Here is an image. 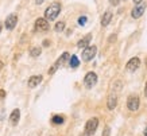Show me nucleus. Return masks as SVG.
<instances>
[{
    "mask_svg": "<svg viewBox=\"0 0 147 136\" xmlns=\"http://www.w3.org/2000/svg\"><path fill=\"white\" fill-rule=\"evenodd\" d=\"M61 12V4L59 3H53L49 8L45 11V19L46 20H54Z\"/></svg>",
    "mask_w": 147,
    "mask_h": 136,
    "instance_id": "1",
    "label": "nucleus"
},
{
    "mask_svg": "<svg viewBox=\"0 0 147 136\" xmlns=\"http://www.w3.org/2000/svg\"><path fill=\"white\" fill-rule=\"evenodd\" d=\"M96 53H97V47L96 46H86L84 48V51H82V59L86 62L92 61L94 55H96Z\"/></svg>",
    "mask_w": 147,
    "mask_h": 136,
    "instance_id": "2",
    "label": "nucleus"
},
{
    "mask_svg": "<svg viewBox=\"0 0 147 136\" xmlns=\"http://www.w3.org/2000/svg\"><path fill=\"white\" fill-rule=\"evenodd\" d=\"M69 58H70V57H69V53H63L62 55H61V57L57 59V62H55V63H54V65L50 67L49 74H54V73L57 71V69L59 67V66H62L63 63H66V61L69 59Z\"/></svg>",
    "mask_w": 147,
    "mask_h": 136,
    "instance_id": "3",
    "label": "nucleus"
},
{
    "mask_svg": "<svg viewBox=\"0 0 147 136\" xmlns=\"http://www.w3.org/2000/svg\"><path fill=\"white\" fill-rule=\"evenodd\" d=\"M139 104H140V100H139V97L136 94H131L128 97V100H127V108L129 110H132V112L139 109Z\"/></svg>",
    "mask_w": 147,
    "mask_h": 136,
    "instance_id": "4",
    "label": "nucleus"
},
{
    "mask_svg": "<svg viewBox=\"0 0 147 136\" xmlns=\"http://www.w3.org/2000/svg\"><path fill=\"white\" fill-rule=\"evenodd\" d=\"M97 125H98V120H97V118H96V117L89 118V120L86 121V124H85V132H86L88 135H92V133H94V132H96Z\"/></svg>",
    "mask_w": 147,
    "mask_h": 136,
    "instance_id": "5",
    "label": "nucleus"
},
{
    "mask_svg": "<svg viewBox=\"0 0 147 136\" xmlns=\"http://www.w3.org/2000/svg\"><path fill=\"white\" fill-rule=\"evenodd\" d=\"M96 82H97V75H96V73H93V71H89L88 74L85 75L84 83H85V86H86L88 89L93 88L94 85H96Z\"/></svg>",
    "mask_w": 147,
    "mask_h": 136,
    "instance_id": "6",
    "label": "nucleus"
},
{
    "mask_svg": "<svg viewBox=\"0 0 147 136\" xmlns=\"http://www.w3.org/2000/svg\"><path fill=\"white\" fill-rule=\"evenodd\" d=\"M144 11H146V4H142V3H139L138 5H135L134 9L131 11V16L134 19H138L140 18L143 13H144Z\"/></svg>",
    "mask_w": 147,
    "mask_h": 136,
    "instance_id": "7",
    "label": "nucleus"
},
{
    "mask_svg": "<svg viewBox=\"0 0 147 136\" xmlns=\"http://www.w3.org/2000/svg\"><path fill=\"white\" fill-rule=\"evenodd\" d=\"M49 27V22L45 18H39L35 20V30L36 31H47Z\"/></svg>",
    "mask_w": 147,
    "mask_h": 136,
    "instance_id": "8",
    "label": "nucleus"
},
{
    "mask_svg": "<svg viewBox=\"0 0 147 136\" xmlns=\"http://www.w3.org/2000/svg\"><path fill=\"white\" fill-rule=\"evenodd\" d=\"M139 66H140V61H139V58H131L128 62H127V65H125V69L128 71H135L139 69Z\"/></svg>",
    "mask_w": 147,
    "mask_h": 136,
    "instance_id": "9",
    "label": "nucleus"
},
{
    "mask_svg": "<svg viewBox=\"0 0 147 136\" xmlns=\"http://www.w3.org/2000/svg\"><path fill=\"white\" fill-rule=\"evenodd\" d=\"M16 23H18V16L15 13H12V15H9L8 18L5 19V28L7 30H13Z\"/></svg>",
    "mask_w": 147,
    "mask_h": 136,
    "instance_id": "10",
    "label": "nucleus"
},
{
    "mask_svg": "<svg viewBox=\"0 0 147 136\" xmlns=\"http://www.w3.org/2000/svg\"><path fill=\"white\" fill-rule=\"evenodd\" d=\"M116 105H117V96H116L115 92H112L111 94H109V97H108V101H107V108L109 110L115 109Z\"/></svg>",
    "mask_w": 147,
    "mask_h": 136,
    "instance_id": "11",
    "label": "nucleus"
},
{
    "mask_svg": "<svg viewBox=\"0 0 147 136\" xmlns=\"http://www.w3.org/2000/svg\"><path fill=\"white\" fill-rule=\"evenodd\" d=\"M19 118H20V110L13 109L11 116H9V123H11V125H16V124L19 123Z\"/></svg>",
    "mask_w": 147,
    "mask_h": 136,
    "instance_id": "12",
    "label": "nucleus"
},
{
    "mask_svg": "<svg viewBox=\"0 0 147 136\" xmlns=\"http://www.w3.org/2000/svg\"><path fill=\"white\" fill-rule=\"evenodd\" d=\"M40 82H42V75H32L28 79V86L30 88H36Z\"/></svg>",
    "mask_w": 147,
    "mask_h": 136,
    "instance_id": "13",
    "label": "nucleus"
},
{
    "mask_svg": "<svg viewBox=\"0 0 147 136\" xmlns=\"http://www.w3.org/2000/svg\"><path fill=\"white\" fill-rule=\"evenodd\" d=\"M90 38H92V35H90V34H88V35L85 36V38H82V39H81L80 42L77 43V47H78V48H82V50H84V48L86 47L88 44H89Z\"/></svg>",
    "mask_w": 147,
    "mask_h": 136,
    "instance_id": "14",
    "label": "nucleus"
},
{
    "mask_svg": "<svg viewBox=\"0 0 147 136\" xmlns=\"http://www.w3.org/2000/svg\"><path fill=\"white\" fill-rule=\"evenodd\" d=\"M112 20V13L109 12V11H107V12L102 15V18H101V26H108L109 24V22Z\"/></svg>",
    "mask_w": 147,
    "mask_h": 136,
    "instance_id": "15",
    "label": "nucleus"
},
{
    "mask_svg": "<svg viewBox=\"0 0 147 136\" xmlns=\"http://www.w3.org/2000/svg\"><path fill=\"white\" fill-rule=\"evenodd\" d=\"M69 65H70V67H73V69H76V67H78V65H80L78 57H77V55H71L70 59H69Z\"/></svg>",
    "mask_w": 147,
    "mask_h": 136,
    "instance_id": "16",
    "label": "nucleus"
},
{
    "mask_svg": "<svg viewBox=\"0 0 147 136\" xmlns=\"http://www.w3.org/2000/svg\"><path fill=\"white\" fill-rule=\"evenodd\" d=\"M63 121H65V118H63L62 116H54V117L51 118V123L55 124V125H59V124H62Z\"/></svg>",
    "mask_w": 147,
    "mask_h": 136,
    "instance_id": "17",
    "label": "nucleus"
},
{
    "mask_svg": "<svg viewBox=\"0 0 147 136\" xmlns=\"http://www.w3.org/2000/svg\"><path fill=\"white\" fill-rule=\"evenodd\" d=\"M40 53H42V50H40L39 47H32L31 51H30V55H31V57H39Z\"/></svg>",
    "mask_w": 147,
    "mask_h": 136,
    "instance_id": "18",
    "label": "nucleus"
},
{
    "mask_svg": "<svg viewBox=\"0 0 147 136\" xmlns=\"http://www.w3.org/2000/svg\"><path fill=\"white\" fill-rule=\"evenodd\" d=\"M54 28H55V31H57V32H61V31H63V28H65V23H63V22H58L57 24H55V27H54Z\"/></svg>",
    "mask_w": 147,
    "mask_h": 136,
    "instance_id": "19",
    "label": "nucleus"
},
{
    "mask_svg": "<svg viewBox=\"0 0 147 136\" xmlns=\"http://www.w3.org/2000/svg\"><path fill=\"white\" fill-rule=\"evenodd\" d=\"M86 20H88V18H86V16H81V18L78 19V24H81V26H84L85 23H86Z\"/></svg>",
    "mask_w": 147,
    "mask_h": 136,
    "instance_id": "20",
    "label": "nucleus"
},
{
    "mask_svg": "<svg viewBox=\"0 0 147 136\" xmlns=\"http://www.w3.org/2000/svg\"><path fill=\"white\" fill-rule=\"evenodd\" d=\"M109 133H111V128L105 127L104 128V132H102V136H109Z\"/></svg>",
    "mask_w": 147,
    "mask_h": 136,
    "instance_id": "21",
    "label": "nucleus"
},
{
    "mask_svg": "<svg viewBox=\"0 0 147 136\" xmlns=\"http://www.w3.org/2000/svg\"><path fill=\"white\" fill-rule=\"evenodd\" d=\"M109 3H111L112 5H119V3H120V0H109Z\"/></svg>",
    "mask_w": 147,
    "mask_h": 136,
    "instance_id": "22",
    "label": "nucleus"
},
{
    "mask_svg": "<svg viewBox=\"0 0 147 136\" xmlns=\"http://www.w3.org/2000/svg\"><path fill=\"white\" fill-rule=\"evenodd\" d=\"M115 40H116V35H111V36H109V42H111V43H112V42H115Z\"/></svg>",
    "mask_w": 147,
    "mask_h": 136,
    "instance_id": "23",
    "label": "nucleus"
},
{
    "mask_svg": "<svg viewBox=\"0 0 147 136\" xmlns=\"http://www.w3.org/2000/svg\"><path fill=\"white\" fill-rule=\"evenodd\" d=\"M3 97H5V92L4 90H0V98H3Z\"/></svg>",
    "mask_w": 147,
    "mask_h": 136,
    "instance_id": "24",
    "label": "nucleus"
},
{
    "mask_svg": "<svg viewBox=\"0 0 147 136\" xmlns=\"http://www.w3.org/2000/svg\"><path fill=\"white\" fill-rule=\"evenodd\" d=\"M49 44H50L49 40H45V42H43V46H49Z\"/></svg>",
    "mask_w": 147,
    "mask_h": 136,
    "instance_id": "25",
    "label": "nucleus"
},
{
    "mask_svg": "<svg viewBox=\"0 0 147 136\" xmlns=\"http://www.w3.org/2000/svg\"><path fill=\"white\" fill-rule=\"evenodd\" d=\"M144 96L147 97V82H146V86H144Z\"/></svg>",
    "mask_w": 147,
    "mask_h": 136,
    "instance_id": "26",
    "label": "nucleus"
},
{
    "mask_svg": "<svg viewBox=\"0 0 147 136\" xmlns=\"http://www.w3.org/2000/svg\"><path fill=\"white\" fill-rule=\"evenodd\" d=\"M43 1H45V0H36V4H42Z\"/></svg>",
    "mask_w": 147,
    "mask_h": 136,
    "instance_id": "27",
    "label": "nucleus"
},
{
    "mask_svg": "<svg viewBox=\"0 0 147 136\" xmlns=\"http://www.w3.org/2000/svg\"><path fill=\"white\" fill-rule=\"evenodd\" d=\"M3 67H4V63H3V62L0 61V70H1V69H3Z\"/></svg>",
    "mask_w": 147,
    "mask_h": 136,
    "instance_id": "28",
    "label": "nucleus"
},
{
    "mask_svg": "<svg viewBox=\"0 0 147 136\" xmlns=\"http://www.w3.org/2000/svg\"><path fill=\"white\" fill-rule=\"evenodd\" d=\"M135 4H139V3H142V0H134Z\"/></svg>",
    "mask_w": 147,
    "mask_h": 136,
    "instance_id": "29",
    "label": "nucleus"
},
{
    "mask_svg": "<svg viewBox=\"0 0 147 136\" xmlns=\"http://www.w3.org/2000/svg\"><path fill=\"white\" fill-rule=\"evenodd\" d=\"M143 135L147 136V125H146V128H144V132H143Z\"/></svg>",
    "mask_w": 147,
    "mask_h": 136,
    "instance_id": "30",
    "label": "nucleus"
},
{
    "mask_svg": "<svg viewBox=\"0 0 147 136\" xmlns=\"http://www.w3.org/2000/svg\"><path fill=\"white\" fill-rule=\"evenodd\" d=\"M80 136H89V135H88V133H86V132H84V133H81Z\"/></svg>",
    "mask_w": 147,
    "mask_h": 136,
    "instance_id": "31",
    "label": "nucleus"
},
{
    "mask_svg": "<svg viewBox=\"0 0 147 136\" xmlns=\"http://www.w3.org/2000/svg\"><path fill=\"white\" fill-rule=\"evenodd\" d=\"M0 32H1V23H0Z\"/></svg>",
    "mask_w": 147,
    "mask_h": 136,
    "instance_id": "32",
    "label": "nucleus"
}]
</instances>
